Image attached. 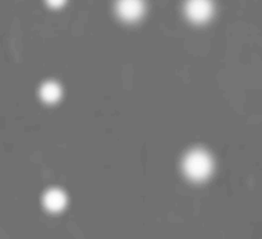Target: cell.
<instances>
[{"instance_id":"6da1fadb","label":"cell","mask_w":262,"mask_h":239,"mask_svg":"<svg viewBox=\"0 0 262 239\" xmlns=\"http://www.w3.org/2000/svg\"><path fill=\"white\" fill-rule=\"evenodd\" d=\"M212 160L206 151L193 150L184 160V170L192 180H204L212 172Z\"/></svg>"},{"instance_id":"277c9868","label":"cell","mask_w":262,"mask_h":239,"mask_svg":"<svg viewBox=\"0 0 262 239\" xmlns=\"http://www.w3.org/2000/svg\"><path fill=\"white\" fill-rule=\"evenodd\" d=\"M45 204L46 207L52 211H60L67 204V198L58 189H53V191L48 192L45 196Z\"/></svg>"},{"instance_id":"5b68a950","label":"cell","mask_w":262,"mask_h":239,"mask_svg":"<svg viewBox=\"0 0 262 239\" xmlns=\"http://www.w3.org/2000/svg\"><path fill=\"white\" fill-rule=\"evenodd\" d=\"M42 99L48 103H54L60 99L61 96V88L57 85L56 82H48L42 86L41 91Z\"/></svg>"},{"instance_id":"7a4b0ae2","label":"cell","mask_w":262,"mask_h":239,"mask_svg":"<svg viewBox=\"0 0 262 239\" xmlns=\"http://www.w3.org/2000/svg\"><path fill=\"white\" fill-rule=\"evenodd\" d=\"M187 15L193 22H206L212 15V3L210 0H188Z\"/></svg>"},{"instance_id":"3957f363","label":"cell","mask_w":262,"mask_h":239,"mask_svg":"<svg viewBox=\"0 0 262 239\" xmlns=\"http://www.w3.org/2000/svg\"><path fill=\"white\" fill-rule=\"evenodd\" d=\"M118 14L124 20H137L143 14L142 0H119L118 2Z\"/></svg>"},{"instance_id":"8992f818","label":"cell","mask_w":262,"mask_h":239,"mask_svg":"<svg viewBox=\"0 0 262 239\" xmlns=\"http://www.w3.org/2000/svg\"><path fill=\"white\" fill-rule=\"evenodd\" d=\"M48 2H49V4L53 6V7H60V6L64 4L65 0H48Z\"/></svg>"}]
</instances>
